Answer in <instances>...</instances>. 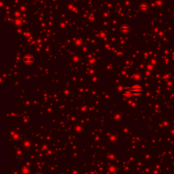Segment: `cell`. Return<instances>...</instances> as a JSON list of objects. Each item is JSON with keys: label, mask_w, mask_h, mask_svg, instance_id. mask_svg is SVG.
<instances>
[{"label": "cell", "mask_w": 174, "mask_h": 174, "mask_svg": "<svg viewBox=\"0 0 174 174\" xmlns=\"http://www.w3.org/2000/svg\"><path fill=\"white\" fill-rule=\"evenodd\" d=\"M171 59L173 60L174 61V52H173L172 54H171Z\"/></svg>", "instance_id": "cell-1"}, {"label": "cell", "mask_w": 174, "mask_h": 174, "mask_svg": "<svg viewBox=\"0 0 174 174\" xmlns=\"http://www.w3.org/2000/svg\"><path fill=\"white\" fill-rule=\"evenodd\" d=\"M142 8L144 10H146V9H148V7H147L146 6H143Z\"/></svg>", "instance_id": "cell-2"}]
</instances>
